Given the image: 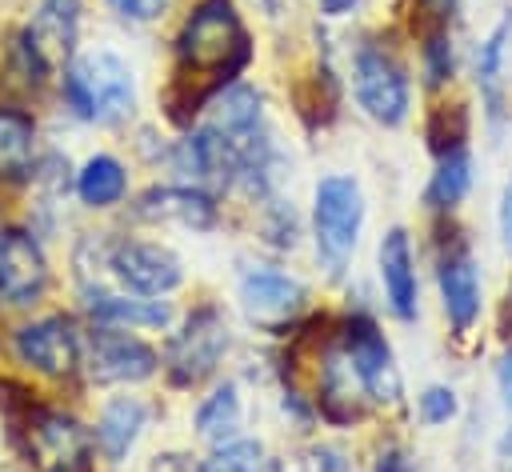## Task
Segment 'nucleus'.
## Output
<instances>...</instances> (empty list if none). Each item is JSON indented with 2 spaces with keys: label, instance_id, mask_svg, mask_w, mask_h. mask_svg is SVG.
Here are the masks:
<instances>
[{
  "label": "nucleus",
  "instance_id": "obj_1",
  "mask_svg": "<svg viewBox=\"0 0 512 472\" xmlns=\"http://www.w3.org/2000/svg\"><path fill=\"white\" fill-rule=\"evenodd\" d=\"M64 100H68V108L80 120L120 124L136 108V76H132V68L116 52L96 48V52H84L68 68V76H64Z\"/></svg>",
  "mask_w": 512,
  "mask_h": 472
},
{
  "label": "nucleus",
  "instance_id": "obj_8",
  "mask_svg": "<svg viewBox=\"0 0 512 472\" xmlns=\"http://www.w3.org/2000/svg\"><path fill=\"white\" fill-rule=\"evenodd\" d=\"M108 268L116 272V280L124 288H132L136 296H164L184 280V264L172 248L152 244V240H124L112 244L108 252Z\"/></svg>",
  "mask_w": 512,
  "mask_h": 472
},
{
  "label": "nucleus",
  "instance_id": "obj_10",
  "mask_svg": "<svg viewBox=\"0 0 512 472\" xmlns=\"http://www.w3.org/2000/svg\"><path fill=\"white\" fill-rule=\"evenodd\" d=\"M344 352L356 368V380L364 388L368 400L376 404H396L400 400V368L392 360V348L388 340L380 336V328L372 320H352L348 332H344Z\"/></svg>",
  "mask_w": 512,
  "mask_h": 472
},
{
  "label": "nucleus",
  "instance_id": "obj_14",
  "mask_svg": "<svg viewBox=\"0 0 512 472\" xmlns=\"http://www.w3.org/2000/svg\"><path fill=\"white\" fill-rule=\"evenodd\" d=\"M176 168L188 172V176L196 180V188H200V184L228 188V184H236V176H240V156H236V148H232L216 128L204 124V128L188 132V136L176 144Z\"/></svg>",
  "mask_w": 512,
  "mask_h": 472
},
{
  "label": "nucleus",
  "instance_id": "obj_16",
  "mask_svg": "<svg viewBox=\"0 0 512 472\" xmlns=\"http://www.w3.org/2000/svg\"><path fill=\"white\" fill-rule=\"evenodd\" d=\"M136 216L144 220H164V224H180V228H212L216 224V204L204 188H148L136 204Z\"/></svg>",
  "mask_w": 512,
  "mask_h": 472
},
{
  "label": "nucleus",
  "instance_id": "obj_24",
  "mask_svg": "<svg viewBox=\"0 0 512 472\" xmlns=\"http://www.w3.org/2000/svg\"><path fill=\"white\" fill-rule=\"evenodd\" d=\"M236 428H240V392L236 384H216L212 396H204L196 408V432L212 444H224L236 436Z\"/></svg>",
  "mask_w": 512,
  "mask_h": 472
},
{
  "label": "nucleus",
  "instance_id": "obj_6",
  "mask_svg": "<svg viewBox=\"0 0 512 472\" xmlns=\"http://www.w3.org/2000/svg\"><path fill=\"white\" fill-rule=\"evenodd\" d=\"M24 444L40 472H88L92 464L88 428L64 412H28Z\"/></svg>",
  "mask_w": 512,
  "mask_h": 472
},
{
  "label": "nucleus",
  "instance_id": "obj_28",
  "mask_svg": "<svg viewBox=\"0 0 512 472\" xmlns=\"http://www.w3.org/2000/svg\"><path fill=\"white\" fill-rule=\"evenodd\" d=\"M456 412H460V400H456L452 388L432 384V388L420 392V420H424V424H448Z\"/></svg>",
  "mask_w": 512,
  "mask_h": 472
},
{
  "label": "nucleus",
  "instance_id": "obj_11",
  "mask_svg": "<svg viewBox=\"0 0 512 472\" xmlns=\"http://www.w3.org/2000/svg\"><path fill=\"white\" fill-rule=\"evenodd\" d=\"M208 128H216L232 148L236 156L268 144V128H264V100L252 84H228L212 96L208 104Z\"/></svg>",
  "mask_w": 512,
  "mask_h": 472
},
{
  "label": "nucleus",
  "instance_id": "obj_20",
  "mask_svg": "<svg viewBox=\"0 0 512 472\" xmlns=\"http://www.w3.org/2000/svg\"><path fill=\"white\" fill-rule=\"evenodd\" d=\"M88 312L100 324H136V328H164L172 320V308L160 300H140V296H116L104 288H88Z\"/></svg>",
  "mask_w": 512,
  "mask_h": 472
},
{
  "label": "nucleus",
  "instance_id": "obj_36",
  "mask_svg": "<svg viewBox=\"0 0 512 472\" xmlns=\"http://www.w3.org/2000/svg\"><path fill=\"white\" fill-rule=\"evenodd\" d=\"M352 4H356V0H320V8H324L328 16H344V12H352Z\"/></svg>",
  "mask_w": 512,
  "mask_h": 472
},
{
  "label": "nucleus",
  "instance_id": "obj_31",
  "mask_svg": "<svg viewBox=\"0 0 512 472\" xmlns=\"http://www.w3.org/2000/svg\"><path fill=\"white\" fill-rule=\"evenodd\" d=\"M376 472H416V464L408 460L404 448H384V452L376 456Z\"/></svg>",
  "mask_w": 512,
  "mask_h": 472
},
{
  "label": "nucleus",
  "instance_id": "obj_22",
  "mask_svg": "<svg viewBox=\"0 0 512 472\" xmlns=\"http://www.w3.org/2000/svg\"><path fill=\"white\" fill-rule=\"evenodd\" d=\"M128 192V172L116 156L108 152H96L92 160H84V168L76 172V196L88 204V208H112L120 204Z\"/></svg>",
  "mask_w": 512,
  "mask_h": 472
},
{
  "label": "nucleus",
  "instance_id": "obj_26",
  "mask_svg": "<svg viewBox=\"0 0 512 472\" xmlns=\"http://www.w3.org/2000/svg\"><path fill=\"white\" fill-rule=\"evenodd\" d=\"M76 24H80V0H40V16L32 36H48L56 52H72L76 44Z\"/></svg>",
  "mask_w": 512,
  "mask_h": 472
},
{
  "label": "nucleus",
  "instance_id": "obj_23",
  "mask_svg": "<svg viewBox=\"0 0 512 472\" xmlns=\"http://www.w3.org/2000/svg\"><path fill=\"white\" fill-rule=\"evenodd\" d=\"M356 392H364V388L356 380V368H352L348 352L344 348L328 352L324 356V368H320V400H324V412L332 420H352L360 412L356 408Z\"/></svg>",
  "mask_w": 512,
  "mask_h": 472
},
{
  "label": "nucleus",
  "instance_id": "obj_30",
  "mask_svg": "<svg viewBox=\"0 0 512 472\" xmlns=\"http://www.w3.org/2000/svg\"><path fill=\"white\" fill-rule=\"evenodd\" d=\"M108 8L128 24H152L168 12V0H108Z\"/></svg>",
  "mask_w": 512,
  "mask_h": 472
},
{
  "label": "nucleus",
  "instance_id": "obj_4",
  "mask_svg": "<svg viewBox=\"0 0 512 472\" xmlns=\"http://www.w3.org/2000/svg\"><path fill=\"white\" fill-rule=\"evenodd\" d=\"M352 84H356L360 108L376 124H388V128L404 124L408 104H412V84H408V72L400 68V60L392 52L364 44L352 60Z\"/></svg>",
  "mask_w": 512,
  "mask_h": 472
},
{
  "label": "nucleus",
  "instance_id": "obj_19",
  "mask_svg": "<svg viewBox=\"0 0 512 472\" xmlns=\"http://www.w3.org/2000/svg\"><path fill=\"white\" fill-rule=\"evenodd\" d=\"M508 40H512V16H504L476 48V84L484 92L488 116L500 120L504 112V56H508Z\"/></svg>",
  "mask_w": 512,
  "mask_h": 472
},
{
  "label": "nucleus",
  "instance_id": "obj_33",
  "mask_svg": "<svg viewBox=\"0 0 512 472\" xmlns=\"http://www.w3.org/2000/svg\"><path fill=\"white\" fill-rule=\"evenodd\" d=\"M316 456H324V464H320V472H348V464L340 460V452H332V448H316Z\"/></svg>",
  "mask_w": 512,
  "mask_h": 472
},
{
  "label": "nucleus",
  "instance_id": "obj_27",
  "mask_svg": "<svg viewBox=\"0 0 512 472\" xmlns=\"http://www.w3.org/2000/svg\"><path fill=\"white\" fill-rule=\"evenodd\" d=\"M212 472H264V448L248 436H232L216 444V456L208 460Z\"/></svg>",
  "mask_w": 512,
  "mask_h": 472
},
{
  "label": "nucleus",
  "instance_id": "obj_2",
  "mask_svg": "<svg viewBox=\"0 0 512 472\" xmlns=\"http://www.w3.org/2000/svg\"><path fill=\"white\" fill-rule=\"evenodd\" d=\"M176 52L196 72H236L248 60V36L232 0H200L180 28Z\"/></svg>",
  "mask_w": 512,
  "mask_h": 472
},
{
  "label": "nucleus",
  "instance_id": "obj_25",
  "mask_svg": "<svg viewBox=\"0 0 512 472\" xmlns=\"http://www.w3.org/2000/svg\"><path fill=\"white\" fill-rule=\"evenodd\" d=\"M468 188H472V156L464 148H452V152L440 156V164H436V172L428 180L424 200L432 208H456L468 196Z\"/></svg>",
  "mask_w": 512,
  "mask_h": 472
},
{
  "label": "nucleus",
  "instance_id": "obj_9",
  "mask_svg": "<svg viewBox=\"0 0 512 472\" xmlns=\"http://www.w3.org/2000/svg\"><path fill=\"white\" fill-rule=\"evenodd\" d=\"M240 304L248 320L264 328H280L304 308V284L276 264H248L240 272Z\"/></svg>",
  "mask_w": 512,
  "mask_h": 472
},
{
  "label": "nucleus",
  "instance_id": "obj_3",
  "mask_svg": "<svg viewBox=\"0 0 512 472\" xmlns=\"http://www.w3.org/2000/svg\"><path fill=\"white\" fill-rule=\"evenodd\" d=\"M364 228V192L352 176H324L312 192V232H316V252L328 264V272H340L348 256L356 252Z\"/></svg>",
  "mask_w": 512,
  "mask_h": 472
},
{
  "label": "nucleus",
  "instance_id": "obj_21",
  "mask_svg": "<svg viewBox=\"0 0 512 472\" xmlns=\"http://www.w3.org/2000/svg\"><path fill=\"white\" fill-rule=\"evenodd\" d=\"M36 164V124L16 108H0V180H24Z\"/></svg>",
  "mask_w": 512,
  "mask_h": 472
},
{
  "label": "nucleus",
  "instance_id": "obj_18",
  "mask_svg": "<svg viewBox=\"0 0 512 472\" xmlns=\"http://www.w3.org/2000/svg\"><path fill=\"white\" fill-rule=\"evenodd\" d=\"M144 428H148V404L136 396H120V400L104 404V412L96 420V444L112 464H120Z\"/></svg>",
  "mask_w": 512,
  "mask_h": 472
},
{
  "label": "nucleus",
  "instance_id": "obj_13",
  "mask_svg": "<svg viewBox=\"0 0 512 472\" xmlns=\"http://www.w3.org/2000/svg\"><path fill=\"white\" fill-rule=\"evenodd\" d=\"M44 284H48V264L40 244L20 228L0 232V300L32 304L44 292Z\"/></svg>",
  "mask_w": 512,
  "mask_h": 472
},
{
  "label": "nucleus",
  "instance_id": "obj_29",
  "mask_svg": "<svg viewBox=\"0 0 512 472\" xmlns=\"http://www.w3.org/2000/svg\"><path fill=\"white\" fill-rule=\"evenodd\" d=\"M424 76H428V84H444L452 76V44H448L444 28L432 32L424 44Z\"/></svg>",
  "mask_w": 512,
  "mask_h": 472
},
{
  "label": "nucleus",
  "instance_id": "obj_5",
  "mask_svg": "<svg viewBox=\"0 0 512 472\" xmlns=\"http://www.w3.org/2000/svg\"><path fill=\"white\" fill-rule=\"evenodd\" d=\"M224 352H228V320H224L220 308L204 304V308H196V312L184 320V328L172 336L164 364H168L172 384L192 388V384H200L204 376L216 372V364H220Z\"/></svg>",
  "mask_w": 512,
  "mask_h": 472
},
{
  "label": "nucleus",
  "instance_id": "obj_12",
  "mask_svg": "<svg viewBox=\"0 0 512 472\" xmlns=\"http://www.w3.org/2000/svg\"><path fill=\"white\" fill-rule=\"evenodd\" d=\"M16 356L44 376H68L80 360V336L72 332V320L44 316L16 332Z\"/></svg>",
  "mask_w": 512,
  "mask_h": 472
},
{
  "label": "nucleus",
  "instance_id": "obj_15",
  "mask_svg": "<svg viewBox=\"0 0 512 472\" xmlns=\"http://www.w3.org/2000/svg\"><path fill=\"white\" fill-rule=\"evenodd\" d=\"M440 300H444V316L452 320L456 332H468L480 316V276H476V260L464 244L448 248V256L440 260Z\"/></svg>",
  "mask_w": 512,
  "mask_h": 472
},
{
  "label": "nucleus",
  "instance_id": "obj_17",
  "mask_svg": "<svg viewBox=\"0 0 512 472\" xmlns=\"http://www.w3.org/2000/svg\"><path fill=\"white\" fill-rule=\"evenodd\" d=\"M380 284H384V300L400 320L416 316V268H412V244L404 228L384 232L380 240Z\"/></svg>",
  "mask_w": 512,
  "mask_h": 472
},
{
  "label": "nucleus",
  "instance_id": "obj_32",
  "mask_svg": "<svg viewBox=\"0 0 512 472\" xmlns=\"http://www.w3.org/2000/svg\"><path fill=\"white\" fill-rule=\"evenodd\" d=\"M500 232H504V244L512 248V180L504 184V196H500Z\"/></svg>",
  "mask_w": 512,
  "mask_h": 472
},
{
  "label": "nucleus",
  "instance_id": "obj_7",
  "mask_svg": "<svg viewBox=\"0 0 512 472\" xmlns=\"http://www.w3.org/2000/svg\"><path fill=\"white\" fill-rule=\"evenodd\" d=\"M80 352H84L88 376L96 384H140L156 372L152 344H144L140 336H132L124 328H112V324L92 328Z\"/></svg>",
  "mask_w": 512,
  "mask_h": 472
},
{
  "label": "nucleus",
  "instance_id": "obj_34",
  "mask_svg": "<svg viewBox=\"0 0 512 472\" xmlns=\"http://www.w3.org/2000/svg\"><path fill=\"white\" fill-rule=\"evenodd\" d=\"M500 392H504V404L512 408V352H508L504 364H500Z\"/></svg>",
  "mask_w": 512,
  "mask_h": 472
},
{
  "label": "nucleus",
  "instance_id": "obj_35",
  "mask_svg": "<svg viewBox=\"0 0 512 472\" xmlns=\"http://www.w3.org/2000/svg\"><path fill=\"white\" fill-rule=\"evenodd\" d=\"M256 4H260V8H264L272 20H276V16H288V12L296 8V0H256Z\"/></svg>",
  "mask_w": 512,
  "mask_h": 472
}]
</instances>
